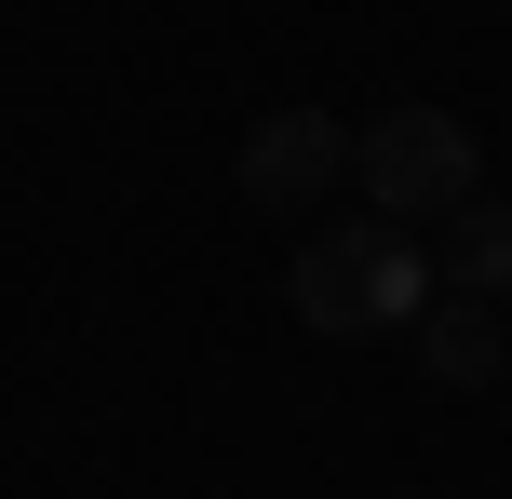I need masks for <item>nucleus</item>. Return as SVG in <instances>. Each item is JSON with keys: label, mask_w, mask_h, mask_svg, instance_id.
Masks as SVG:
<instances>
[{"label": "nucleus", "mask_w": 512, "mask_h": 499, "mask_svg": "<svg viewBox=\"0 0 512 499\" xmlns=\"http://www.w3.org/2000/svg\"><path fill=\"white\" fill-rule=\"evenodd\" d=\"M283 297H297V324H324V338H391V324L432 311V257H418L405 216H324V230L297 243V270H283Z\"/></svg>", "instance_id": "nucleus-1"}, {"label": "nucleus", "mask_w": 512, "mask_h": 499, "mask_svg": "<svg viewBox=\"0 0 512 499\" xmlns=\"http://www.w3.org/2000/svg\"><path fill=\"white\" fill-rule=\"evenodd\" d=\"M351 189H364L378 216H405V230H418V216L445 230V216L486 189V149H472L459 108H378V122L351 135Z\"/></svg>", "instance_id": "nucleus-2"}, {"label": "nucleus", "mask_w": 512, "mask_h": 499, "mask_svg": "<svg viewBox=\"0 0 512 499\" xmlns=\"http://www.w3.org/2000/svg\"><path fill=\"white\" fill-rule=\"evenodd\" d=\"M243 203L256 216H324V189H351V135L324 122V108H270V122L243 135Z\"/></svg>", "instance_id": "nucleus-3"}, {"label": "nucleus", "mask_w": 512, "mask_h": 499, "mask_svg": "<svg viewBox=\"0 0 512 499\" xmlns=\"http://www.w3.org/2000/svg\"><path fill=\"white\" fill-rule=\"evenodd\" d=\"M418 365H432V392H486V378H499V297L445 284L432 311H418Z\"/></svg>", "instance_id": "nucleus-4"}, {"label": "nucleus", "mask_w": 512, "mask_h": 499, "mask_svg": "<svg viewBox=\"0 0 512 499\" xmlns=\"http://www.w3.org/2000/svg\"><path fill=\"white\" fill-rule=\"evenodd\" d=\"M445 284H459V297H499V284H512V203L472 189V203L445 216Z\"/></svg>", "instance_id": "nucleus-5"}]
</instances>
